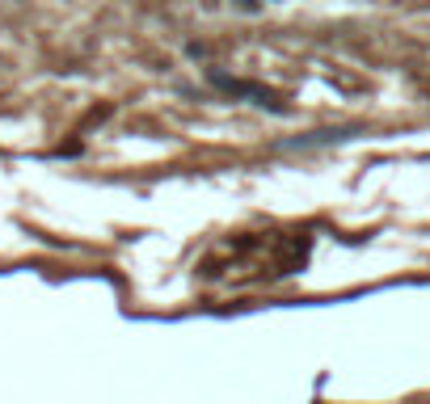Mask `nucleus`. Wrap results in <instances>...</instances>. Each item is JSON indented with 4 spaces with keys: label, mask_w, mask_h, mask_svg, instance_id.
<instances>
[{
    "label": "nucleus",
    "mask_w": 430,
    "mask_h": 404,
    "mask_svg": "<svg viewBox=\"0 0 430 404\" xmlns=\"http://www.w3.org/2000/svg\"><path fill=\"white\" fill-rule=\"evenodd\" d=\"M354 131H312V135H300V139H287L283 147L291 152H308V147H325V143H342V139H350Z\"/></svg>",
    "instance_id": "f03ea898"
},
{
    "label": "nucleus",
    "mask_w": 430,
    "mask_h": 404,
    "mask_svg": "<svg viewBox=\"0 0 430 404\" xmlns=\"http://www.w3.org/2000/svg\"><path fill=\"white\" fill-rule=\"evenodd\" d=\"M211 85L224 93H232V97H249L253 105H266V110H275V114H287V105L275 97V93H266L262 85H245V81H232V76H224V72H211Z\"/></svg>",
    "instance_id": "f257e3e1"
}]
</instances>
